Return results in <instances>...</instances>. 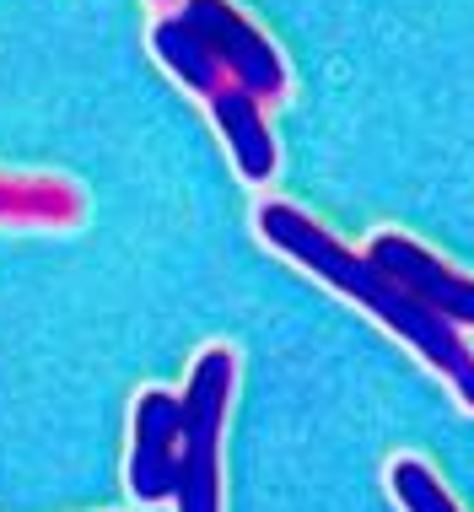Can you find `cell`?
I'll return each mask as SVG.
<instances>
[{
  "label": "cell",
  "mask_w": 474,
  "mask_h": 512,
  "mask_svg": "<svg viewBox=\"0 0 474 512\" xmlns=\"http://www.w3.org/2000/svg\"><path fill=\"white\" fill-rule=\"evenodd\" d=\"M259 238L270 243L275 254H286L291 265L313 270L329 292L351 297L356 308H367L378 324H388V335H399L410 351H421L426 362L453 383V394L474 410V351H469V340L458 335V324L421 308V302L404 292L399 281H388L367 254L345 248L329 227H318L308 211H297V205H286V200L259 205Z\"/></svg>",
  "instance_id": "1"
},
{
  "label": "cell",
  "mask_w": 474,
  "mask_h": 512,
  "mask_svg": "<svg viewBox=\"0 0 474 512\" xmlns=\"http://www.w3.org/2000/svg\"><path fill=\"white\" fill-rule=\"evenodd\" d=\"M237 383V356L227 345L194 356L184 383V464H178V512H221V432H227V405Z\"/></svg>",
  "instance_id": "2"
},
{
  "label": "cell",
  "mask_w": 474,
  "mask_h": 512,
  "mask_svg": "<svg viewBox=\"0 0 474 512\" xmlns=\"http://www.w3.org/2000/svg\"><path fill=\"white\" fill-rule=\"evenodd\" d=\"M178 17L205 38V49L216 54V65L227 71L232 87H243L259 103L286 98V60L237 6H227V0H184Z\"/></svg>",
  "instance_id": "3"
},
{
  "label": "cell",
  "mask_w": 474,
  "mask_h": 512,
  "mask_svg": "<svg viewBox=\"0 0 474 512\" xmlns=\"http://www.w3.org/2000/svg\"><path fill=\"white\" fill-rule=\"evenodd\" d=\"M178 464H184V399L167 389H146L130 415V464H124L130 496L141 507L173 502Z\"/></svg>",
  "instance_id": "4"
},
{
  "label": "cell",
  "mask_w": 474,
  "mask_h": 512,
  "mask_svg": "<svg viewBox=\"0 0 474 512\" xmlns=\"http://www.w3.org/2000/svg\"><path fill=\"white\" fill-rule=\"evenodd\" d=\"M367 259L388 275V281H399L421 308L448 318V324L474 329V275L453 270L448 259H437L426 243L404 238V232H378V238L367 243Z\"/></svg>",
  "instance_id": "5"
},
{
  "label": "cell",
  "mask_w": 474,
  "mask_h": 512,
  "mask_svg": "<svg viewBox=\"0 0 474 512\" xmlns=\"http://www.w3.org/2000/svg\"><path fill=\"white\" fill-rule=\"evenodd\" d=\"M211 119H216L227 151H232L237 173H243L248 184H270L281 157H275V135H270V124H264V103L248 98L243 87H221L211 98Z\"/></svg>",
  "instance_id": "6"
},
{
  "label": "cell",
  "mask_w": 474,
  "mask_h": 512,
  "mask_svg": "<svg viewBox=\"0 0 474 512\" xmlns=\"http://www.w3.org/2000/svg\"><path fill=\"white\" fill-rule=\"evenodd\" d=\"M87 216L76 184L44 173H0V227H76Z\"/></svg>",
  "instance_id": "7"
},
{
  "label": "cell",
  "mask_w": 474,
  "mask_h": 512,
  "mask_svg": "<svg viewBox=\"0 0 474 512\" xmlns=\"http://www.w3.org/2000/svg\"><path fill=\"white\" fill-rule=\"evenodd\" d=\"M151 49H157V60H162L178 81H184L189 92H200L205 103H211L221 87H232L227 71L216 65V54L205 49V38L194 33V27L178 17V11H167V17L151 22Z\"/></svg>",
  "instance_id": "8"
},
{
  "label": "cell",
  "mask_w": 474,
  "mask_h": 512,
  "mask_svg": "<svg viewBox=\"0 0 474 512\" xmlns=\"http://www.w3.org/2000/svg\"><path fill=\"white\" fill-rule=\"evenodd\" d=\"M388 486H394V502L404 512H458L448 486H442V480L431 475V464H421V459H394Z\"/></svg>",
  "instance_id": "9"
}]
</instances>
